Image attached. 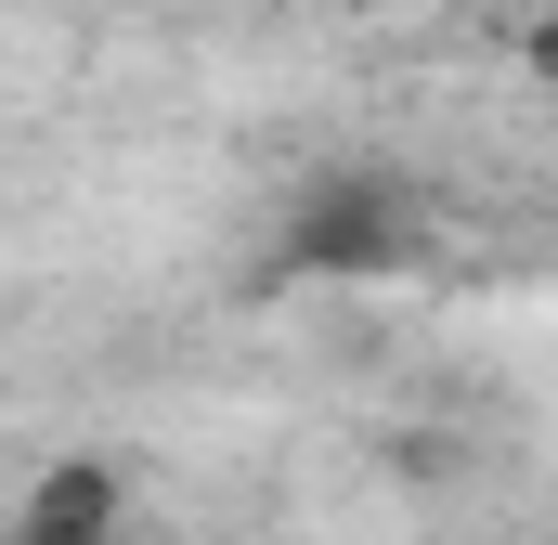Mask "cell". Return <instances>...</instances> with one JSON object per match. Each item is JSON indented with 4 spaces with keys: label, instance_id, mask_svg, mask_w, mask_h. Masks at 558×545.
Listing matches in <instances>:
<instances>
[{
    "label": "cell",
    "instance_id": "6da1fadb",
    "mask_svg": "<svg viewBox=\"0 0 558 545\" xmlns=\"http://www.w3.org/2000/svg\"><path fill=\"white\" fill-rule=\"evenodd\" d=\"M546 52H558V26H546Z\"/></svg>",
    "mask_w": 558,
    "mask_h": 545
}]
</instances>
